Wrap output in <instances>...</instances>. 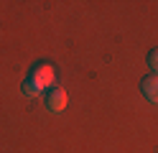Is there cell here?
Returning <instances> with one entry per match:
<instances>
[{
    "instance_id": "cell-1",
    "label": "cell",
    "mask_w": 158,
    "mask_h": 153,
    "mask_svg": "<svg viewBox=\"0 0 158 153\" xmlns=\"http://www.w3.org/2000/svg\"><path fill=\"white\" fill-rule=\"evenodd\" d=\"M28 82L31 84H36L38 89H48V87H54V82H56V71H54V66L48 64V61H44V64H36L33 69H31V74H28Z\"/></svg>"
},
{
    "instance_id": "cell-2",
    "label": "cell",
    "mask_w": 158,
    "mask_h": 153,
    "mask_svg": "<svg viewBox=\"0 0 158 153\" xmlns=\"http://www.w3.org/2000/svg\"><path fill=\"white\" fill-rule=\"evenodd\" d=\"M46 107L48 112H54V115H59V112L66 110V92L61 87H51L46 95Z\"/></svg>"
},
{
    "instance_id": "cell-3",
    "label": "cell",
    "mask_w": 158,
    "mask_h": 153,
    "mask_svg": "<svg viewBox=\"0 0 158 153\" xmlns=\"http://www.w3.org/2000/svg\"><path fill=\"white\" fill-rule=\"evenodd\" d=\"M140 92L145 95V100H151L153 105H158V74L145 77V79L140 82Z\"/></svg>"
},
{
    "instance_id": "cell-4",
    "label": "cell",
    "mask_w": 158,
    "mask_h": 153,
    "mask_svg": "<svg viewBox=\"0 0 158 153\" xmlns=\"http://www.w3.org/2000/svg\"><path fill=\"white\" fill-rule=\"evenodd\" d=\"M23 95H26V97H38V95H41V89L26 79V82H23Z\"/></svg>"
},
{
    "instance_id": "cell-5",
    "label": "cell",
    "mask_w": 158,
    "mask_h": 153,
    "mask_svg": "<svg viewBox=\"0 0 158 153\" xmlns=\"http://www.w3.org/2000/svg\"><path fill=\"white\" fill-rule=\"evenodd\" d=\"M148 66H151L156 74H158V49H153L151 54H148Z\"/></svg>"
}]
</instances>
